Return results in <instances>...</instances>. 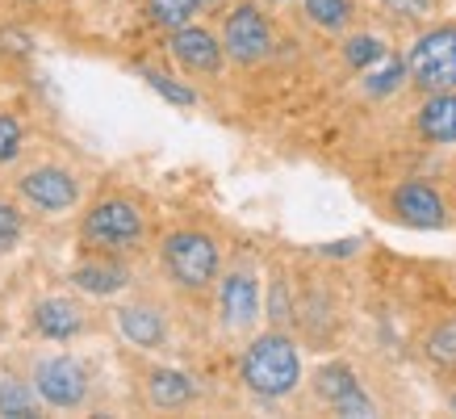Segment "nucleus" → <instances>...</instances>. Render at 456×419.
Returning a JSON list of instances; mask_svg holds the SVG:
<instances>
[{"instance_id":"nucleus-13","label":"nucleus","mask_w":456,"mask_h":419,"mask_svg":"<svg viewBox=\"0 0 456 419\" xmlns=\"http://www.w3.org/2000/svg\"><path fill=\"white\" fill-rule=\"evenodd\" d=\"M118 327H122V335L134 349H164V340H167L164 310L151 307V302H130V307H122L118 310Z\"/></svg>"},{"instance_id":"nucleus-8","label":"nucleus","mask_w":456,"mask_h":419,"mask_svg":"<svg viewBox=\"0 0 456 419\" xmlns=\"http://www.w3.org/2000/svg\"><path fill=\"white\" fill-rule=\"evenodd\" d=\"M167 55L176 59L189 76H218L222 59H226V46L206 26L189 21V26H180V29H167Z\"/></svg>"},{"instance_id":"nucleus-29","label":"nucleus","mask_w":456,"mask_h":419,"mask_svg":"<svg viewBox=\"0 0 456 419\" xmlns=\"http://www.w3.org/2000/svg\"><path fill=\"white\" fill-rule=\"evenodd\" d=\"M197 9L201 13H222V9H231V0H197Z\"/></svg>"},{"instance_id":"nucleus-22","label":"nucleus","mask_w":456,"mask_h":419,"mask_svg":"<svg viewBox=\"0 0 456 419\" xmlns=\"http://www.w3.org/2000/svg\"><path fill=\"white\" fill-rule=\"evenodd\" d=\"M344 59H347V68H373V63L386 59V42L373 38V34H356V38H347Z\"/></svg>"},{"instance_id":"nucleus-4","label":"nucleus","mask_w":456,"mask_h":419,"mask_svg":"<svg viewBox=\"0 0 456 419\" xmlns=\"http://www.w3.org/2000/svg\"><path fill=\"white\" fill-rule=\"evenodd\" d=\"M21 206H29L34 214H46V218H59L68 210L80 206V177L63 164H34L26 168L21 177L13 181Z\"/></svg>"},{"instance_id":"nucleus-12","label":"nucleus","mask_w":456,"mask_h":419,"mask_svg":"<svg viewBox=\"0 0 456 419\" xmlns=\"http://www.w3.org/2000/svg\"><path fill=\"white\" fill-rule=\"evenodd\" d=\"M71 285L80 293H93V298H113L130 285V265L122 256H101V251H88L80 265L68 273Z\"/></svg>"},{"instance_id":"nucleus-26","label":"nucleus","mask_w":456,"mask_h":419,"mask_svg":"<svg viewBox=\"0 0 456 419\" xmlns=\"http://www.w3.org/2000/svg\"><path fill=\"white\" fill-rule=\"evenodd\" d=\"M335 407V415H356V419H364V415H373L377 407H373V398L364 390H352V394H344L339 403H331Z\"/></svg>"},{"instance_id":"nucleus-11","label":"nucleus","mask_w":456,"mask_h":419,"mask_svg":"<svg viewBox=\"0 0 456 419\" xmlns=\"http://www.w3.org/2000/svg\"><path fill=\"white\" fill-rule=\"evenodd\" d=\"M29 327L42 335V340H55V344H68V340H80L88 332V310L71 298H42L29 310Z\"/></svg>"},{"instance_id":"nucleus-3","label":"nucleus","mask_w":456,"mask_h":419,"mask_svg":"<svg viewBox=\"0 0 456 419\" xmlns=\"http://www.w3.org/2000/svg\"><path fill=\"white\" fill-rule=\"evenodd\" d=\"M239 374H243V386H248L256 398H264V403H281V398H289V394L297 390V382H302V357H297V344H293L281 327L256 335V340L248 344V352H243Z\"/></svg>"},{"instance_id":"nucleus-25","label":"nucleus","mask_w":456,"mask_h":419,"mask_svg":"<svg viewBox=\"0 0 456 419\" xmlns=\"http://www.w3.org/2000/svg\"><path fill=\"white\" fill-rule=\"evenodd\" d=\"M406 76H411V71H406V63H398V59H394V63H389L386 71H373L364 88H369L373 97H386V93H394V88H398V84L406 80Z\"/></svg>"},{"instance_id":"nucleus-6","label":"nucleus","mask_w":456,"mask_h":419,"mask_svg":"<svg viewBox=\"0 0 456 419\" xmlns=\"http://www.w3.org/2000/svg\"><path fill=\"white\" fill-rule=\"evenodd\" d=\"M29 386L38 390L42 403L55 407V411H80V407L88 403V390H93V382H88V369H84V361H80V357H71V352L42 357V361L34 365Z\"/></svg>"},{"instance_id":"nucleus-1","label":"nucleus","mask_w":456,"mask_h":419,"mask_svg":"<svg viewBox=\"0 0 456 419\" xmlns=\"http://www.w3.org/2000/svg\"><path fill=\"white\" fill-rule=\"evenodd\" d=\"M80 248L101 256H134L147 248V214L139 197L101 193L80 214Z\"/></svg>"},{"instance_id":"nucleus-2","label":"nucleus","mask_w":456,"mask_h":419,"mask_svg":"<svg viewBox=\"0 0 456 419\" xmlns=\"http://www.w3.org/2000/svg\"><path fill=\"white\" fill-rule=\"evenodd\" d=\"M159 268L172 290L180 293H201L214 290V281L222 273V243L201 226H180L159 239Z\"/></svg>"},{"instance_id":"nucleus-9","label":"nucleus","mask_w":456,"mask_h":419,"mask_svg":"<svg viewBox=\"0 0 456 419\" xmlns=\"http://www.w3.org/2000/svg\"><path fill=\"white\" fill-rule=\"evenodd\" d=\"M218 307L222 323L231 332H248L251 323L260 319V281L251 265H235L226 277H218Z\"/></svg>"},{"instance_id":"nucleus-15","label":"nucleus","mask_w":456,"mask_h":419,"mask_svg":"<svg viewBox=\"0 0 456 419\" xmlns=\"http://www.w3.org/2000/svg\"><path fill=\"white\" fill-rule=\"evenodd\" d=\"M415 130L423 143H456V88L431 93L415 118Z\"/></svg>"},{"instance_id":"nucleus-5","label":"nucleus","mask_w":456,"mask_h":419,"mask_svg":"<svg viewBox=\"0 0 456 419\" xmlns=\"http://www.w3.org/2000/svg\"><path fill=\"white\" fill-rule=\"evenodd\" d=\"M406 71L423 93L456 88V26H436L428 34H419L411 55H406Z\"/></svg>"},{"instance_id":"nucleus-17","label":"nucleus","mask_w":456,"mask_h":419,"mask_svg":"<svg viewBox=\"0 0 456 419\" xmlns=\"http://www.w3.org/2000/svg\"><path fill=\"white\" fill-rule=\"evenodd\" d=\"M423 352H428V361L436 365V369L456 374V319L436 323L428 332V340H423Z\"/></svg>"},{"instance_id":"nucleus-31","label":"nucleus","mask_w":456,"mask_h":419,"mask_svg":"<svg viewBox=\"0 0 456 419\" xmlns=\"http://www.w3.org/2000/svg\"><path fill=\"white\" fill-rule=\"evenodd\" d=\"M452 411H456V398H452Z\"/></svg>"},{"instance_id":"nucleus-24","label":"nucleus","mask_w":456,"mask_h":419,"mask_svg":"<svg viewBox=\"0 0 456 419\" xmlns=\"http://www.w3.org/2000/svg\"><path fill=\"white\" fill-rule=\"evenodd\" d=\"M142 80L151 84L155 93H159V97H167L172 101V105H193V88H184V84L180 80H172V76H167V71H155V68H142Z\"/></svg>"},{"instance_id":"nucleus-21","label":"nucleus","mask_w":456,"mask_h":419,"mask_svg":"<svg viewBox=\"0 0 456 419\" xmlns=\"http://www.w3.org/2000/svg\"><path fill=\"white\" fill-rule=\"evenodd\" d=\"M21 235H26V214H21V206L9 201V197H0V256H9V251L21 243Z\"/></svg>"},{"instance_id":"nucleus-18","label":"nucleus","mask_w":456,"mask_h":419,"mask_svg":"<svg viewBox=\"0 0 456 419\" xmlns=\"http://www.w3.org/2000/svg\"><path fill=\"white\" fill-rule=\"evenodd\" d=\"M314 390H318V398H327V403H339L344 394L360 390V382H356V374H352L347 365L331 361V365H322V369L314 374Z\"/></svg>"},{"instance_id":"nucleus-30","label":"nucleus","mask_w":456,"mask_h":419,"mask_svg":"<svg viewBox=\"0 0 456 419\" xmlns=\"http://www.w3.org/2000/svg\"><path fill=\"white\" fill-rule=\"evenodd\" d=\"M21 4H46V0H21Z\"/></svg>"},{"instance_id":"nucleus-23","label":"nucleus","mask_w":456,"mask_h":419,"mask_svg":"<svg viewBox=\"0 0 456 419\" xmlns=\"http://www.w3.org/2000/svg\"><path fill=\"white\" fill-rule=\"evenodd\" d=\"M21 147H26V130H21V122H17L13 113L0 110V168H4V164H17Z\"/></svg>"},{"instance_id":"nucleus-16","label":"nucleus","mask_w":456,"mask_h":419,"mask_svg":"<svg viewBox=\"0 0 456 419\" xmlns=\"http://www.w3.org/2000/svg\"><path fill=\"white\" fill-rule=\"evenodd\" d=\"M38 390L34 386H26V382H17V377L0 374V415L9 419H29L38 415Z\"/></svg>"},{"instance_id":"nucleus-19","label":"nucleus","mask_w":456,"mask_h":419,"mask_svg":"<svg viewBox=\"0 0 456 419\" xmlns=\"http://www.w3.org/2000/svg\"><path fill=\"white\" fill-rule=\"evenodd\" d=\"M147 13H151L155 26L180 29V26H189L201 9H197V0H147Z\"/></svg>"},{"instance_id":"nucleus-27","label":"nucleus","mask_w":456,"mask_h":419,"mask_svg":"<svg viewBox=\"0 0 456 419\" xmlns=\"http://www.w3.org/2000/svg\"><path fill=\"white\" fill-rule=\"evenodd\" d=\"M268 319H273V327H281V323L289 319V293H285V281H277L273 293H268Z\"/></svg>"},{"instance_id":"nucleus-14","label":"nucleus","mask_w":456,"mask_h":419,"mask_svg":"<svg viewBox=\"0 0 456 419\" xmlns=\"http://www.w3.org/2000/svg\"><path fill=\"white\" fill-rule=\"evenodd\" d=\"M147 398L159 411H180V407L197 403V382L184 369H172V365H159L147 374Z\"/></svg>"},{"instance_id":"nucleus-20","label":"nucleus","mask_w":456,"mask_h":419,"mask_svg":"<svg viewBox=\"0 0 456 419\" xmlns=\"http://www.w3.org/2000/svg\"><path fill=\"white\" fill-rule=\"evenodd\" d=\"M305 17L322 29H344L352 21V4L347 0H305Z\"/></svg>"},{"instance_id":"nucleus-7","label":"nucleus","mask_w":456,"mask_h":419,"mask_svg":"<svg viewBox=\"0 0 456 419\" xmlns=\"http://www.w3.org/2000/svg\"><path fill=\"white\" fill-rule=\"evenodd\" d=\"M222 46H226V59H235L243 68L273 55V26L260 13V4H251V0L231 4V13L222 21Z\"/></svg>"},{"instance_id":"nucleus-10","label":"nucleus","mask_w":456,"mask_h":419,"mask_svg":"<svg viewBox=\"0 0 456 419\" xmlns=\"http://www.w3.org/2000/svg\"><path fill=\"white\" fill-rule=\"evenodd\" d=\"M389 210H394V218H402L406 226H419V231L448 226V206L428 181H402L389 193Z\"/></svg>"},{"instance_id":"nucleus-28","label":"nucleus","mask_w":456,"mask_h":419,"mask_svg":"<svg viewBox=\"0 0 456 419\" xmlns=\"http://www.w3.org/2000/svg\"><path fill=\"white\" fill-rule=\"evenodd\" d=\"M394 17H423L436 9V0H381Z\"/></svg>"}]
</instances>
